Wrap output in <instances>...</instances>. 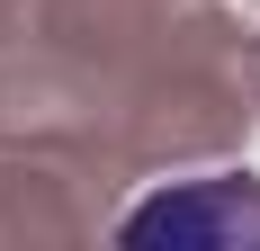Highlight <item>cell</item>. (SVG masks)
<instances>
[{
    "mask_svg": "<svg viewBox=\"0 0 260 251\" xmlns=\"http://www.w3.org/2000/svg\"><path fill=\"white\" fill-rule=\"evenodd\" d=\"M242 225H260V198L242 179H198V189H171V198L135 206L126 242H234Z\"/></svg>",
    "mask_w": 260,
    "mask_h": 251,
    "instance_id": "obj_1",
    "label": "cell"
}]
</instances>
